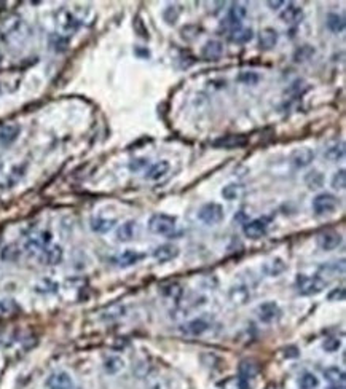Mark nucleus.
Returning a JSON list of instances; mask_svg holds the SVG:
<instances>
[{
  "instance_id": "1",
  "label": "nucleus",
  "mask_w": 346,
  "mask_h": 389,
  "mask_svg": "<svg viewBox=\"0 0 346 389\" xmlns=\"http://www.w3.org/2000/svg\"><path fill=\"white\" fill-rule=\"evenodd\" d=\"M325 281L321 279L319 276H306L298 274L297 277V289L302 295H316L324 290Z\"/></svg>"
},
{
  "instance_id": "2",
  "label": "nucleus",
  "mask_w": 346,
  "mask_h": 389,
  "mask_svg": "<svg viewBox=\"0 0 346 389\" xmlns=\"http://www.w3.org/2000/svg\"><path fill=\"white\" fill-rule=\"evenodd\" d=\"M176 228V219L167 214H155L148 220V230L155 235H169Z\"/></svg>"
},
{
  "instance_id": "3",
  "label": "nucleus",
  "mask_w": 346,
  "mask_h": 389,
  "mask_svg": "<svg viewBox=\"0 0 346 389\" xmlns=\"http://www.w3.org/2000/svg\"><path fill=\"white\" fill-rule=\"evenodd\" d=\"M198 217L201 222H204L206 225H216L220 224L223 220V208L217 203H208L204 205L200 212H198Z\"/></svg>"
},
{
  "instance_id": "4",
  "label": "nucleus",
  "mask_w": 346,
  "mask_h": 389,
  "mask_svg": "<svg viewBox=\"0 0 346 389\" xmlns=\"http://www.w3.org/2000/svg\"><path fill=\"white\" fill-rule=\"evenodd\" d=\"M336 206H338V200L330 193H319L313 200V209L317 216L332 214V212L336 209Z\"/></svg>"
},
{
  "instance_id": "5",
  "label": "nucleus",
  "mask_w": 346,
  "mask_h": 389,
  "mask_svg": "<svg viewBox=\"0 0 346 389\" xmlns=\"http://www.w3.org/2000/svg\"><path fill=\"white\" fill-rule=\"evenodd\" d=\"M51 241V235L48 231H37V233H32L26 241V249L29 252H39L43 251V249L50 244Z\"/></svg>"
},
{
  "instance_id": "6",
  "label": "nucleus",
  "mask_w": 346,
  "mask_h": 389,
  "mask_svg": "<svg viewBox=\"0 0 346 389\" xmlns=\"http://www.w3.org/2000/svg\"><path fill=\"white\" fill-rule=\"evenodd\" d=\"M314 160V152L308 147H302V149H297L292 152L291 155V164L297 169H302L310 166Z\"/></svg>"
},
{
  "instance_id": "7",
  "label": "nucleus",
  "mask_w": 346,
  "mask_h": 389,
  "mask_svg": "<svg viewBox=\"0 0 346 389\" xmlns=\"http://www.w3.org/2000/svg\"><path fill=\"white\" fill-rule=\"evenodd\" d=\"M247 144V137L242 136V134H230V136H223L220 139H217L216 142H214V147H217V149H227V150H231V149H239V147H244Z\"/></svg>"
},
{
  "instance_id": "8",
  "label": "nucleus",
  "mask_w": 346,
  "mask_h": 389,
  "mask_svg": "<svg viewBox=\"0 0 346 389\" xmlns=\"http://www.w3.org/2000/svg\"><path fill=\"white\" fill-rule=\"evenodd\" d=\"M267 222L262 220V219H255V220H250L247 222V224L244 225V228H242V231H244V235L250 239H260L262 236L267 235Z\"/></svg>"
},
{
  "instance_id": "9",
  "label": "nucleus",
  "mask_w": 346,
  "mask_h": 389,
  "mask_svg": "<svg viewBox=\"0 0 346 389\" xmlns=\"http://www.w3.org/2000/svg\"><path fill=\"white\" fill-rule=\"evenodd\" d=\"M258 318L264 322H273L281 316V310L275 302H265L258 307Z\"/></svg>"
},
{
  "instance_id": "10",
  "label": "nucleus",
  "mask_w": 346,
  "mask_h": 389,
  "mask_svg": "<svg viewBox=\"0 0 346 389\" xmlns=\"http://www.w3.org/2000/svg\"><path fill=\"white\" fill-rule=\"evenodd\" d=\"M72 386H73L72 378L65 372L53 373L46 379V387L48 389H72Z\"/></svg>"
},
{
  "instance_id": "11",
  "label": "nucleus",
  "mask_w": 346,
  "mask_h": 389,
  "mask_svg": "<svg viewBox=\"0 0 346 389\" xmlns=\"http://www.w3.org/2000/svg\"><path fill=\"white\" fill-rule=\"evenodd\" d=\"M223 54V45L219 40H209L206 42L201 48V56L206 61H217Z\"/></svg>"
},
{
  "instance_id": "12",
  "label": "nucleus",
  "mask_w": 346,
  "mask_h": 389,
  "mask_svg": "<svg viewBox=\"0 0 346 389\" xmlns=\"http://www.w3.org/2000/svg\"><path fill=\"white\" fill-rule=\"evenodd\" d=\"M317 244L324 251H333L341 244V236L335 231H325V233L317 236Z\"/></svg>"
},
{
  "instance_id": "13",
  "label": "nucleus",
  "mask_w": 346,
  "mask_h": 389,
  "mask_svg": "<svg viewBox=\"0 0 346 389\" xmlns=\"http://www.w3.org/2000/svg\"><path fill=\"white\" fill-rule=\"evenodd\" d=\"M21 133V126L18 123H10L0 128V144L2 145H10L13 144L18 136Z\"/></svg>"
},
{
  "instance_id": "14",
  "label": "nucleus",
  "mask_w": 346,
  "mask_h": 389,
  "mask_svg": "<svg viewBox=\"0 0 346 389\" xmlns=\"http://www.w3.org/2000/svg\"><path fill=\"white\" fill-rule=\"evenodd\" d=\"M179 255V249L172 244H163L160 247H156L153 251V258L156 262L164 263V262H169L172 258H176Z\"/></svg>"
},
{
  "instance_id": "15",
  "label": "nucleus",
  "mask_w": 346,
  "mask_h": 389,
  "mask_svg": "<svg viewBox=\"0 0 346 389\" xmlns=\"http://www.w3.org/2000/svg\"><path fill=\"white\" fill-rule=\"evenodd\" d=\"M303 18V10L302 7H298L295 4H289L284 10L281 12V20L287 24H297L300 23Z\"/></svg>"
},
{
  "instance_id": "16",
  "label": "nucleus",
  "mask_w": 346,
  "mask_h": 389,
  "mask_svg": "<svg viewBox=\"0 0 346 389\" xmlns=\"http://www.w3.org/2000/svg\"><path fill=\"white\" fill-rule=\"evenodd\" d=\"M247 16V10L244 5L241 4H233L230 12H228V18H227V24L228 26H233V29H236V27H239V23L244 20V18Z\"/></svg>"
},
{
  "instance_id": "17",
  "label": "nucleus",
  "mask_w": 346,
  "mask_h": 389,
  "mask_svg": "<svg viewBox=\"0 0 346 389\" xmlns=\"http://www.w3.org/2000/svg\"><path fill=\"white\" fill-rule=\"evenodd\" d=\"M40 260L46 265H58L62 260V249L59 246H46L42 251Z\"/></svg>"
},
{
  "instance_id": "18",
  "label": "nucleus",
  "mask_w": 346,
  "mask_h": 389,
  "mask_svg": "<svg viewBox=\"0 0 346 389\" xmlns=\"http://www.w3.org/2000/svg\"><path fill=\"white\" fill-rule=\"evenodd\" d=\"M278 39L279 35L275 29H271V27H267V29H262L260 35H258V42H260V46L264 50H271L275 48L276 43H278Z\"/></svg>"
},
{
  "instance_id": "19",
  "label": "nucleus",
  "mask_w": 346,
  "mask_h": 389,
  "mask_svg": "<svg viewBox=\"0 0 346 389\" xmlns=\"http://www.w3.org/2000/svg\"><path fill=\"white\" fill-rule=\"evenodd\" d=\"M167 171H169V163H167L166 160H161L158 161L155 164H152L150 168H148V171L145 172V179L147 180H158L164 177V175L167 174Z\"/></svg>"
},
{
  "instance_id": "20",
  "label": "nucleus",
  "mask_w": 346,
  "mask_h": 389,
  "mask_svg": "<svg viewBox=\"0 0 346 389\" xmlns=\"http://www.w3.org/2000/svg\"><path fill=\"white\" fill-rule=\"evenodd\" d=\"M137 230H139V225L134 220L125 222V224L117 230V238H118V241H123V243L125 241H131L136 236Z\"/></svg>"
},
{
  "instance_id": "21",
  "label": "nucleus",
  "mask_w": 346,
  "mask_h": 389,
  "mask_svg": "<svg viewBox=\"0 0 346 389\" xmlns=\"http://www.w3.org/2000/svg\"><path fill=\"white\" fill-rule=\"evenodd\" d=\"M250 299V290L246 285H235L230 290V300L235 305H244Z\"/></svg>"
},
{
  "instance_id": "22",
  "label": "nucleus",
  "mask_w": 346,
  "mask_h": 389,
  "mask_svg": "<svg viewBox=\"0 0 346 389\" xmlns=\"http://www.w3.org/2000/svg\"><path fill=\"white\" fill-rule=\"evenodd\" d=\"M325 26H327V29H329V31L335 32V34H340V32L344 31L346 23H344V18L341 15L329 13V15H327V18H325Z\"/></svg>"
},
{
  "instance_id": "23",
  "label": "nucleus",
  "mask_w": 346,
  "mask_h": 389,
  "mask_svg": "<svg viewBox=\"0 0 346 389\" xmlns=\"http://www.w3.org/2000/svg\"><path fill=\"white\" fill-rule=\"evenodd\" d=\"M252 37H254V32H252V29H247V27H241V26L230 32V40L233 43H247V42L252 40Z\"/></svg>"
},
{
  "instance_id": "24",
  "label": "nucleus",
  "mask_w": 346,
  "mask_h": 389,
  "mask_svg": "<svg viewBox=\"0 0 346 389\" xmlns=\"http://www.w3.org/2000/svg\"><path fill=\"white\" fill-rule=\"evenodd\" d=\"M117 222L114 219H104V217H96L91 220V230L96 233H109V231L115 227Z\"/></svg>"
},
{
  "instance_id": "25",
  "label": "nucleus",
  "mask_w": 346,
  "mask_h": 389,
  "mask_svg": "<svg viewBox=\"0 0 346 389\" xmlns=\"http://www.w3.org/2000/svg\"><path fill=\"white\" fill-rule=\"evenodd\" d=\"M324 376L330 384H344V372L338 367H329L324 370Z\"/></svg>"
},
{
  "instance_id": "26",
  "label": "nucleus",
  "mask_w": 346,
  "mask_h": 389,
  "mask_svg": "<svg viewBox=\"0 0 346 389\" xmlns=\"http://www.w3.org/2000/svg\"><path fill=\"white\" fill-rule=\"evenodd\" d=\"M209 329V324L206 322V321H203V319H195V321H192V322H189L185 326V333H189V335H201V333H204L206 330Z\"/></svg>"
},
{
  "instance_id": "27",
  "label": "nucleus",
  "mask_w": 346,
  "mask_h": 389,
  "mask_svg": "<svg viewBox=\"0 0 346 389\" xmlns=\"http://www.w3.org/2000/svg\"><path fill=\"white\" fill-rule=\"evenodd\" d=\"M258 373V367L255 362L252 360H242L239 364V378H244V379H250L254 378Z\"/></svg>"
},
{
  "instance_id": "28",
  "label": "nucleus",
  "mask_w": 346,
  "mask_h": 389,
  "mask_svg": "<svg viewBox=\"0 0 346 389\" xmlns=\"http://www.w3.org/2000/svg\"><path fill=\"white\" fill-rule=\"evenodd\" d=\"M324 156H325L327 160H330V161H338V160H341L343 156H344V142L333 144V145H330V147H327Z\"/></svg>"
},
{
  "instance_id": "29",
  "label": "nucleus",
  "mask_w": 346,
  "mask_h": 389,
  "mask_svg": "<svg viewBox=\"0 0 346 389\" xmlns=\"http://www.w3.org/2000/svg\"><path fill=\"white\" fill-rule=\"evenodd\" d=\"M305 183H306L308 188L317 190L324 185V175L319 171H311V172H308L305 175Z\"/></svg>"
},
{
  "instance_id": "30",
  "label": "nucleus",
  "mask_w": 346,
  "mask_h": 389,
  "mask_svg": "<svg viewBox=\"0 0 346 389\" xmlns=\"http://www.w3.org/2000/svg\"><path fill=\"white\" fill-rule=\"evenodd\" d=\"M139 260H141V254H139V252H136V251H125L123 254L118 257V265L126 268V266L136 265Z\"/></svg>"
},
{
  "instance_id": "31",
  "label": "nucleus",
  "mask_w": 346,
  "mask_h": 389,
  "mask_svg": "<svg viewBox=\"0 0 346 389\" xmlns=\"http://www.w3.org/2000/svg\"><path fill=\"white\" fill-rule=\"evenodd\" d=\"M50 46H51L54 51L62 53V51L67 50L69 39H67V37L61 35V34H53V35L50 37Z\"/></svg>"
},
{
  "instance_id": "32",
  "label": "nucleus",
  "mask_w": 346,
  "mask_h": 389,
  "mask_svg": "<svg viewBox=\"0 0 346 389\" xmlns=\"http://www.w3.org/2000/svg\"><path fill=\"white\" fill-rule=\"evenodd\" d=\"M242 193V187L238 183H228L222 188V197L228 200V201H235L241 197Z\"/></svg>"
},
{
  "instance_id": "33",
  "label": "nucleus",
  "mask_w": 346,
  "mask_h": 389,
  "mask_svg": "<svg viewBox=\"0 0 346 389\" xmlns=\"http://www.w3.org/2000/svg\"><path fill=\"white\" fill-rule=\"evenodd\" d=\"M314 54V48L313 46H310V45H303V46H300L295 53H294V61L295 62H305V61H308L311 56Z\"/></svg>"
},
{
  "instance_id": "34",
  "label": "nucleus",
  "mask_w": 346,
  "mask_h": 389,
  "mask_svg": "<svg viewBox=\"0 0 346 389\" xmlns=\"http://www.w3.org/2000/svg\"><path fill=\"white\" fill-rule=\"evenodd\" d=\"M61 26L65 31H75L80 26V21L75 20V18H73L69 12H62L61 13Z\"/></svg>"
},
{
  "instance_id": "35",
  "label": "nucleus",
  "mask_w": 346,
  "mask_h": 389,
  "mask_svg": "<svg viewBox=\"0 0 346 389\" xmlns=\"http://www.w3.org/2000/svg\"><path fill=\"white\" fill-rule=\"evenodd\" d=\"M317 384H319V381H317V378L313 373H303L300 376V379H298V386H300V389H314V387H317Z\"/></svg>"
},
{
  "instance_id": "36",
  "label": "nucleus",
  "mask_w": 346,
  "mask_h": 389,
  "mask_svg": "<svg viewBox=\"0 0 346 389\" xmlns=\"http://www.w3.org/2000/svg\"><path fill=\"white\" fill-rule=\"evenodd\" d=\"M104 368H106L107 373H117L123 368V360H121L120 357H117V356L109 357L104 362Z\"/></svg>"
},
{
  "instance_id": "37",
  "label": "nucleus",
  "mask_w": 346,
  "mask_h": 389,
  "mask_svg": "<svg viewBox=\"0 0 346 389\" xmlns=\"http://www.w3.org/2000/svg\"><path fill=\"white\" fill-rule=\"evenodd\" d=\"M179 16H181V8L176 7V5L167 7L166 10L163 12V20H164L167 24H174L177 20H179Z\"/></svg>"
},
{
  "instance_id": "38",
  "label": "nucleus",
  "mask_w": 346,
  "mask_h": 389,
  "mask_svg": "<svg viewBox=\"0 0 346 389\" xmlns=\"http://www.w3.org/2000/svg\"><path fill=\"white\" fill-rule=\"evenodd\" d=\"M238 81L244 83V85H257L260 81V77L257 72H252V70H244L241 72L238 75Z\"/></svg>"
},
{
  "instance_id": "39",
  "label": "nucleus",
  "mask_w": 346,
  "mask_h": 389,
  "mask_svg": "<svg viewBox=\"0 0 346 389\" xmlns=\"http://www.w3.org/2000/svg\"><path fill=\"white\" fill-rule=\"evenodd\" d=\"M332 187L336 190H344L346 188V172L344 169H340L333 174L332 177Z\"/></svg>"
},
{
  "instance_id": "40",
  "label": "nucleus",
  "mask_w": 346,
  "mask_h": 389,
  "mask_svg": "<svg viewBox=\"0 0 346 389\" xmlns=\"http://www.w3.org/2000/svg\"><path fill=\"white\" fill-rule=\"evenodd\" d=\"M306 89H308L306 83L303 80H297V81L292 83L291 88H289V92H292V94H295V96H300V94H303Z\"/></svg>"
},
{
  "instance_id": "41",
  "label": "nucleus",
  "mask_w": 346,
  "mask_h": 389,
  "mask_svg": "<svg viewBox=\"0 0 346 389\" xmlns=\"http://www.w3.org/2000/svg\"><path fill=\"white\" fill-rule=\"evenodd\" d=\"M16 310V305L12 300H0V316H7Z\"/></svg>"
},
{
  "instance_id": "42",
  "label": "nucleus",
  "mask_w": 346,
  "mask_h": 389,
  "mask_svg": "<svg viewBox=\"0 0 346 389\" xmlns=\"http://www.w3.org/2000/svg\"><path fill=\"white\" fill-rule=\"evenodd\" d=\"M346 297V292H344V287H336L329 294V300L330 302H343Z\"/></svg>"
},
{
  "instance_id": "43",
  "label": "nucleus",
  "mask_w": 346,
  "mask_h": 389,
  "mask_svg": "<svg viewBox=\"0 0 346 389\" xmlns=\"http://www.w3.org/2000/svg\"><path fill=\"white\" fill-rule=\"evenodd\" d=\"M340 340L338 338H327L325 341H324V349L325 351H329V353H333V351H336L340 348Z\"/></svg>"
},
{
  "instance_id": "44",
  "label": "nucleus",
  "mask_w": 346,
  "mask_h": 389,
  "mask_svg": "<svg viewBox=\"0 0 346 389\" xmlns=\"http://www.w3.org/2000/svg\"><path fill=\"white\" fill-rule=\"evenodd\" d=\"M147 164H148V160H145V158L133 160V161L129 163V169L131 171H141L142 168H145Z\"/></svg>"
},
{
  "instance_id": "45",
  "label": "nucleus",
  "mask_w": 346,
  "mask_h": 389,
  "mask_svg": "<svg viewBox=\"0 0 346 389\" xmlns=\"http://www.w3.org/2000/svg\"><path fill=\"white\" fill-rule=\"evenodd\" d=\"M134 27H136V31L139 32V35L141 37H144V39H148V31L144 27V23H142V20L141 18H136V21H134Z\"/></svg>"
},
{
  "instance_id": "46",
  "label": "nucleus",
  "mask_w": 346,
  "mask_h": 389,
  "mask_svg": "<svg viewBox=\"0 0 346 389\" xmlns=\"http://www.w3.org/2000/svg\"><path fill=\"white\" fill-rule=\"evenodd\" d=\"M238 387H239V389H252L250 384H249V379H244V378H239Z\"/></svg>"
},
{
  "instance_id": "47",
  "label": "nucleus",
  "mask_w": 346,
  "mask_h": 389,
  "mask_svg": "<svg viewBox=\"0 0 346 389\" xmlns=\"http://www.w3.org/2000/svg\"><path fill=\"white\" fill-rule=\"evenodd\" d=\"M134 51H136L137 56H144V58H148V56H150V51H148V50H141V48H139V46H137V48H136Z\"/></svg>"
},
{
  "instance_id": "48",
  "label": "nucleus",
  "mask_w": 346,
  "mask_h": 389,
  "mask_svg": "<svg viewBox=\"0 0 346 389\" xmlns=\"http://www.w3.org/2000/svg\"><path fill=\"white\" fill-rule=\"evenodd\" d=\"M281 5H283V2H279V0L278 2H268V7H271L273 10H278V7H281Z\"/></svg>"
},
{
  "instance_id": "49",
  "label": "nucleus",
  "mask_w": 346,
  "mask_h": 389,
  "mask_svg": "<svg viewBox=\"0 0 346 389\" xmlns=\"http://www.w3.org/2000/svg\"><path fill=\"white\" fill-rule=\"evenodd\" d=\"M329 389H344V384H332L329 386Z\"/></svg>"
},
{
  "instance_id": "50",
  "label": "nucleus",
  "mask_w": 346,
  "mask_h": 389,
  "mask_svg": "<svg viewBox=\"0 0 346 389\" xmlns=\"http://www.w3.org/2000/svg\"><path fill=\"white\" fill-rule=\"evenodd\" d=\"M267 389H278V386H275V384H270V386H267Z\"/></svg>"
},
{
  "instance_id": "51",
  "label": "nucleus",
  "mask_w": 346,
  "mask_h": 389,
  "mask_svg": "<svg viewBox=\"0 0 346 389\" xmlns=\"http://www.w3.org/2000/svg\"><path fill=\"white\" fill-rule=\"evenodd\" d=\"M0 171H2V163H0Z\"/></svg>"
}]
</instances>
